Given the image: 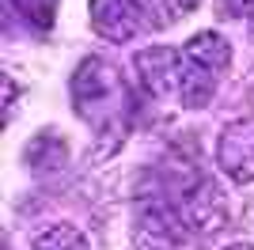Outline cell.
<instances>
[{"instance_id":"obj_1","label":"cell","mask_w":254,"mask_h":250,"mask_svg":"<svg viewBox=\"0 0 254 250\" xmlns=\"http://www.w3.org/2000/svg\"><path fill=\"white\" fill-rule=\"evenodd\" d=\"M137 250H197V231L175 212L171 201H140L133 220Z\"/></svg>"},{"instance_id":"obj_2","label":"cell","mask_w":254,"mask_h":250,"mask_svg":"<svg viewBox=\"0 0 254 250\" xmlns=\"http://www.w3.org/2000/svg\"><path fill=\"white\" fill-rule=\"evenodd\" d=\"M175 212H179L186 224H190L197 235H212V231H220L228 224V197L220 193V186L212 182V178L197 175V167H193V175L175 189Z\"/></svg>"},{"instance_id":"obj_3","label":"cell","mask_w":254,"mask_h":250,"mask_svg":"<svg viewBox=\"0 0 254 250\" xmlns=\"http://www.w3.org/2000/svg\"><path fill=\"white\" fill-rule=\"evenodd\" d=\"M87 11H91V31L114 46L144 34L156 15L148 0H87Z\"/></svg>"},{"instance_id":"obj_4","label":"cell","mask_w":254,"mask_h":250,"mask_svg":"<svg viewBox=\"0 0 254 250\" xmlns=\"http://www.w3.org/2000/svg\"><path fill=\"white\" fill-rule=\"evenodd\" d=\"M216 163H220L224 178L235 186L254 182V118H235L220 129Z\"/></svg>"},{"instance_id":"obj_5","label":"cell","mask_w":254,"mask_h":250,"mask_svg":"<svg viewBox=\"0 0 254 250\" xmlns=\"http://www.w3.org/2000/svg\"><path fill=\"white\" fill-rule=\"evenodd\" d=\"M133 68L140 76V87L152 99H171L179 95V76H182V50H167V46H152L133 57Z\"/></svg>"},{"instance_id":"obj_6","label":"cell","mask_w":254,"mask_h":250,"mask_svg":"<svg viewBox=\"0 0 254 250\" xmlns=\"http://www.w3.org/2000/svg\"><path fill=\"white\" fill-rule=\"evenodd\" d=\"M31 250H87L84 231L68 224V220H53L31 235Z\"/></svg>"},{"instance_id":"obj_7","label":"cell","mask_w":254,"mask_h":250,"mask_svg":"<svg viewBox=\"0 0 254 250\" xmlns=\"http://www.w3.org/2000/svg\"><path fill=\"white\" fill-rule=\"evenodd\" d=\"M182 50L190 53L193 61H201V64H209V68H216V72H224V68H228V57H232V53H228V42H224L216 31L193 34Z\"/></svg>"},{"instance_id":"obj_8","label":"cell","mask_w":254,"mask_h":250,"mask_svg":"<svg viewBox=\"0 0 254 250\" xmlns=\"http://www.w3.org/2000/svg\"><path fill=\"white\" fill-rule=\"evenodd\" d=\"M148 4H152L159 23H179V19H186L201 0H148Z\"/></svg>"},{"instance_id":"obj_9","label":"cell","mask_w":254,"mask_h":250,"mask_svg":"<svg viewBox=\"0 0 254 250\" xmlns=\"http://www.w3.org/2000/svg\"><path fill=\"white\" fill-rule=\"evenodd\" d=\"M15 8L23 15H31L38 27H50L53 23V0H15Z\"/></svg>"},{"instance_id":"obj_10","label":"cell","mask_w":254,"mask_h":250,"mask_svg":"<svg viewBox=\"0 0 254 250\" xmlns=\"http://www.w3.org/2000/svg\"><path fill=\"white\" fill-rule=\"evenodd\" d=\"M216 11L232 15V19H254V0H220Z\"/></svg>"},{"instance_id":"obj_11","label":"cell","mask_w":254,"mask_h":250,"mask_svg":"<svg viewBox=\"0 0 254 250\" xmlns=\"http://www.w3.org/2000/svg\"><path fill=\"white\" fill-rule=\"evenodd\" d=\"M228 250H254V247H247V243H239V247H228Z\"/></svg>"}]
</instances>
